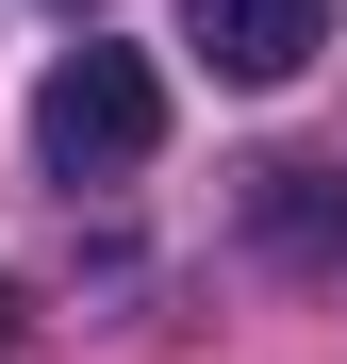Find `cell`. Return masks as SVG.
<instances>
[{
    "label": "cell",
    "instance_id": "6da1fadb",
    "mask_svg": "<svg viewBox=\"0 0 347 364\" xmlns=\"http://www.w3.org/2000/svg\"><path fill=\"white\" fill-rule=\"evenodd\" d=\"M33 149H50V182H116V166H149L165 149V83H149V50H67V67L33 83Z\"/></svg>",
    "mask_w": 347,
    "mask_h": 364
},
{
    "label": "cell",
    "instance_id": "7a4b0ae2",
    "mask_svg": "<svg viewBox=\"0 0 347 364\" xmlns=\"http://www.w3.org/2000/svg\"><path fill=\"white\" fill-rule=\"evenodd\" d=\"M182 50L215 83H298L331 50V0H182Z\"/></svg>",
    "mask_w": 347,
    "mask_h": 364
},
{
    "label": "cell",
    "instance_id": "3957f363",
    "mask_svg": "<svg viewBox=\"0 0 347 364\" xmlns=\"http://www.w3.org/2000/svg\"><path fill=\"white\" fill-rule=\"evenodd\" d=\"M248 215H265V249L347 265V166H265V182H248Z\"/></svg>",
    "mask_w": 347,
    "mask_h": 364
},
{
    "label": "cell",
    "instance_id": "277c9868",
    "mask_svg": "<svg viewBox=\"0 0 347 364\" xmlns=\"http://www.w3.org/2000/svg\"><path fill=\"white\" fill-rule=\"evenodd\" d=\"M0 348H17V282H0Z\"/></svg>",
    "mask_w": 347,
    "mask_h": 364
}]
</instances>
